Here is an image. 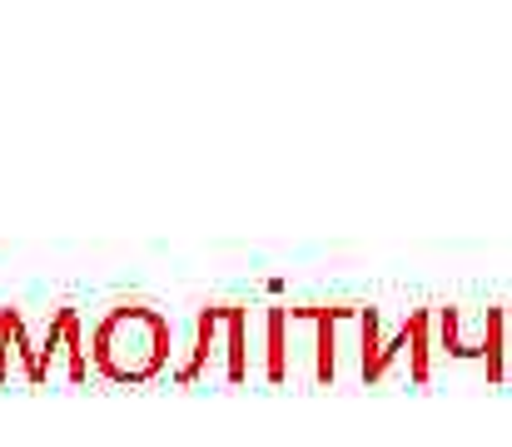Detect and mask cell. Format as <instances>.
<instances>
[{
  "instance_id": "obj_1",
  "label": "cell",
  "mask_w": 512,
  "mask_h": 447,
  "mask_svg": "<svg viewBox=\"0 0 512 447\" xmlns=\"http://www.w3.org/2000/svg\"><path fill=\"white\" fill-rule=\"evenodd\" d=\"M269 303H204L174 343L170 383H264Z\"/></svg>"
},
{
  "instance_id": "obj_2",
  "label": "cell",
  "mask_w": 512,
  "mask_h": 447,
  "mask_svg": "<svg viewBox=\"0 0 512 447\" xmlns=\"http://www.w3.org/2000/svg\"><path fill=\"white\" fill-rule=\"evenodd\" d=\"M174 313L150 298H115L90 318V368L105 383H150L174 368Z\"/></svg>"
},
{
  "instance_id": "obj_3",
  "label": "cell",
  "mask_w": 512,
  "mask_h": 447,
  "mask_svg": "<svg viewBox=\"0 0 512 447\" xmlns=\"http://www.w3.org/2000/svg\"><path fill=\"white\" fill-rule=\"evenodd\" d=\"M378 303H319V383H368Z\"/></svg>"
},
{
  "instance_id": "obj_4",
  "label": "cell",
  "mask_w": 512,
  "mask_h": 447,
  "mask_svg": "<svg viewBox=\"0 0 512 447\" xmlns=\"http://www.w3.org/2000/svg\"><path fill=\"white\" fill-rule=\"evenodd\" d=\"M428 353H433V308H408V313L378 308L368 383H433Z\"/></svg>"
},
{
  "instance_id": "obj_5",
  "label": "cell",
  "mask_w": 512,
  "mask_h": 447,
  "mask_svg": "<svg viewBox=\"0 0 512 447\" xmlns=\"http://www.w3.org/2000/svg\"><path fill=\"white\" fill-rule=\"evenodd\" d=\"M264 383H319V303L269 308Z\"/></svg>"
},
{
  "instance_id": "obj_6",
  "label": "cell",
  "mask_w": 512,
  "mask_h": 447,
  "mask_svg": "<svg viewBox=\"0 0 512 447\" xmlns=\"http://www.w3.org/2000/svg\"><path fill=\"white\" fill-rule=\"evenodd\" d=\"M35 378L40 383H85V378H95L85 313L75 303H55L35 323Z\"/></svg>"
},
{
  "instance_id": "obj_7",
  "label": "cell",
  "mask_w": 512,
  "mask_h": 447,
  "mask_svg": "<svg viewBox=\"0 0 512 447\" xmlns=\"http://www.w3.org/2000/svg\"><path fill=\"white\" fill-rule=\"evenodd\" d=\"M428 373H478L488 378V308H433Z\"/></svg>"
},
{
  "instance_id": "obj_8",
  "label": "cell",
  "mask_w": 512,
  "mask_h": 447,
  "mask_svg": "<svg viewBox=\"0 0 512 447\" xmlns=\"http://www.w3.org/2000/svg\"><path fill=\"white\" fill-rule=\"evenodd\" d=\"M10 383H40L35 378V323L25 308H0V388Z\"/></svg>"
}]
</instances>
